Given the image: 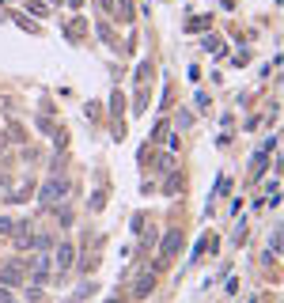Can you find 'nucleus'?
Here are the masks:
<instances>
[{"label":"nucleus","mask_w":284,"mask_h":303,"mask_svg":"<svg viewBox=\"0 0 284 303\" xmlns=\"http://www.w3.org/2000/svg\"><path fill=\"white\" fill-rule=\"evenodd\" d=\"M178 190H182V178H178V174H174V178H167V186H163V193H171V197H174Z\"/></svg>","instance_id":"423d86ee"},{"label":"nucleus","mask_w":284,"mask_h":303,"mask_svg":"<svg viewBox=\"0 0 284 303\" xmlns=\"http://www.w3.org/2000/svg\"><path fill=\"white\" fill-rule=\"evenodd\" d=\"M31 247H34V250H50V247H53V239H50V235H34Z\"/></svg>","instance_id":"0eeeda50"},{"label":"nucleus","mask_w":284,"mask_h":303,"mask_svg":"<svg viewBox=\"0 0 284 303\" xmlns=\"http://www.w3.org/2000/svg\"><path fill=\"white\" fill-rule=\"evenodd\" d=\"M15 23H19V27H23V31H27V34H38V27H34V23H31V19H27V15H19V19H15Z\"/></svg>","instance_id":"6e6552de"},{"label":"nucleus","mask_w":284,"mask_h":303,"mask_svg":"<svg viewBox=\"0 0 284 303\" xmlns=\"http://www.w3.org/2000/svg\"><path fill=\"white\" fill-rule=\"evenodd\" d=\"M0 303H15V299H12V292H8V288H0Z\"/></svg>","instance_id":"9b49d317"},{"label":"nucleus","mask_w":284,"mask_h":303,"mask_svg":"<svg viewBox=\"0 0 284 303\" xmlns=\"http://www.w3.org/2000/svg\"><path fill=\"white\" fill-rule=\"evenodd\" d=\"M65 193H68V182H65V178H50V182L42 186V205H53V201H61Z\"/></svg>","instance_id":"f257e3e1"},{"label":"nucleus","mask_w":284,"mask_h":303,"mask_svg":"<svg viewBox=\"0 0 284 303\" xmlns=\"http://www.w3.org/2000/svg\"><path fill=\"white\" fill-rule=\"evenodd\" d=\"M31 280L34 285H46V280H50V258H46V250L38 254V261L31 266Z\"/></svg>","instance_id":"f03ea898"},{"label":"nucleus","mask_w":284,"mask_h":303,"mask_svg":"<svg viewBox=\"0 0 284 303\" xmlns=\"http://www.w3.org/2000/svg\"><path fill=\"white\" fill-rule=\"evenodd\" d=\"M12 228H15V224H12V220H8V216H4V220H0V235H12Z\"/></svg>","instance_id":"9d476101"},{"label":"nucleus","mask_w":284,"mask_h":303,"mask_svg":"<svg viewBox=\"0 0 284 303\" xmlns=\"http://www.w3.org/2000/svg\"><path fill=\"white\" fill-rule=\"evenodd\" d=\"M0 186H4V174H0Z\"/></svg>","instance_id":"ddd939ff"},{"label":"nucleus","mask_w":284,"mask_h":303,"mask_svg":"<svg viewBox=\"0 0 284 303\" xmlns=\"http://www.w3.org/2000/svg\"><path fill=\"white\" fill-rule=\"evenodd\" d=\"M68 4H72V8H80V4H84V0H68Z\"/></svg>","instance_id":"f8f14e48"},{"label":"nucleus","mask_w":284,"mask_h":303,"mask_svg":"<svg viewBox=\"0 0 284 303\" xmlns=\"http://www.w3.org/2000/svg\"><path fill=\"white\" fill-rule=\"evenodd\" d=\"M178 247H182V235H178V231H167V239H163V258L178 254Z\"/></svg>","instance_id":"39448f33"},{"label":"nucleus","mask_w":284,"mask_h":303,"mask_svg":"<svg viewBox=\"0 0 284 303\" xmlns=\"http://www.w3.org/2000/svg\"><path fill=\"white\" fill-rule=\"evenodd\" d=\"M0 280L4 285H19V280H27V269L23 266H4L0 269Z\"/></svg>","instance_id":"7ed1b4c3"},{"label":"nucleus","mask_w":284,"mask_h":303,"mask_svg":"<svg viewBox=\"0 0 284 303\" xmlns=\"http://www.w3.org/2000/svg\"><path fill=\"white\" fill-rule=\"evenodd\" d=\"M68 266H72V247L61 243V247H57V273H65Z\"/></svg>","instance_id":"20e7f679"},{"label":"nucleus","mask_w":284,"mask_h":303,"mask_svg":"<svg viewBox=\"0 0 284 303\" xmlns=\"http://www.w3.org/2000/svg\"><path fill=\"white\" fill-rule=\"evenodd\" d=\"M103 205H106V193L99 190V193H95V197H91V212H99V209H103Z\"/></svg>","instance_id":"1a4fd4ad"}]
</instances>
